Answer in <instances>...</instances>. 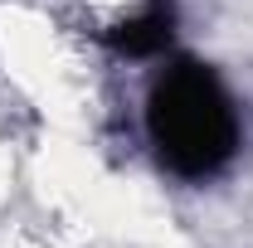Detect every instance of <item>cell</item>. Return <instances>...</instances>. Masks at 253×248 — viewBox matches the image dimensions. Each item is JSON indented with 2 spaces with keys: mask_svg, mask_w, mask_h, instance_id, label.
Masks as SVG:
<instances>
[{
  "mask_svg": "<svg viewBox=\"0 0 253 248\" xmlns=\"http://www.w3.org/2000/svg\"><path fill=\"white\" fill-rule=\"evenodd\" d=\"M146 131L156 161L180 180H210L239 156V112L219 73L200 59H170L146 93Z\"/></svg>",
  "mask_w": 253,
  "mask_h": 248,
  "instance_id": "1",
  "label": "cell"
},
{
  "mask_svg": "<svg viewBox=\"0 0 253 248\" xmlns=\"http://www.w3.org/2000/svg\"><path fill=\"white\" fill-rule=\"evenodd\" d=\"M102 44L122 59H156L175 44V5L170 0H146L136 15L117 20L112 30H102Z\"/></svg>",
  "mask_w": 253,
  "mask_h": 248,
  "instance_id": "2",
  "label": "cell"
}]
</instances>
